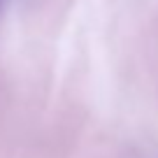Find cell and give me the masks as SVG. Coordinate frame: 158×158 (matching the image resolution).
I'll use <instances>...</instances> for the list:
<instances>
[{
    "label": "cell",
    "instance_id": "1",
    "mask_svg": "<svg viewBox=\"0 0 158 158\" xmlns=\"http://www.w3.org/2000/svg\"><path fill=\"white\" fill-rule=\"evenodd\" d=\"M2 2H5V0H0V10H2Z\"/></svg>",
    "mask_w": 158,
    "mask_h": 158
}]
</instances>
